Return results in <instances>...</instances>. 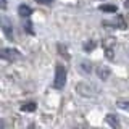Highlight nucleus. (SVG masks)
Wrapping results in <instances>:
<instances>
[{
    "mask_svg": "<svg viewBox=\"0 0 129 129\" xmlns=\"http://www.w3.org/2000/svg\"><path fill=\"white\" fill-rule=\"evenodd\" d=\"M76 92L79 95L86 97V99H97L99 97V87L94 86V84H89V82H79L76 84Z\"/></svg>",
    "mask_w": 129,
    "mask_h": 129,
    "instance_id": "obj_1",
    "label": "nucleus"
},
{
    "mask_svg": "<svg viewBox=\"0 0 129 129\" xmlns=\"http://www.w3.org/2000/svg\"><path fill=\"white\" fill-rule=\"evenodd\" d=\"M66 68L63 66V64H56L55 66V78H53V89L56 90H61L64 87V84H66Z\"/></svg>",
    "mask_w": 129,
    "mask_h": 129,
    "instance_id": "obj_2",
    "label": "nucleus"
},
{
    "mask_svg": "<svg viewBox=\"0 0 129 129\" xmlns=\"http://www.w3.org/2000/svg\"><path fill=\"white\" fill-rule=\"evenodd\" d=\"M102 45L105 48V55H107L108 60H115V47H116V39L113 37H107L103 39Z\"/></svg>",
    "mask_w": 129,
    "mask_h": 129,
    "instance_id": "obj_3",
    "label": "nucleus"
},
{
    "mask_svg": "<svg viewBox=\"0 0 129 129\" xmlns=\"http://www.w3.org/2000/svg\"><path fill=\"white\" fill-rule=\"evenodd\" d=\"M0 56L3 60H7V61H18V60H21V53L16 48H2Z\"/></svg>",
    "mask_w": 129,
    "mask_h": 129,
    "instance_id": "obj_4",
    "label": "nucleus"
},
{
    "mask_svg": "<svg viewBox=\"0 0 129 129\" xmlns=\"http://www.w3.org/2000/svg\"><path fill=\"white\" fill-rule=\"evenodd\" d=\"M103 26H113V27H118V29H126L127 24H126V19H124V16L118 15L115 18V21H103L102 23Z\"/></svg>",
    "mask_w": 129,
    "mask_h": 129,
    "instance_id": "obj_5",
    "label": "nucleus"
},
{
    "mask_svg": "<svg viewBox=\"0 0 129 129\" xmlns=\"http://www.w3.org/2000/svg\"><path fill=\"white\" fill-rule=\"evenodd\" d=\"M2 31H3V34H5L8 39H15L13 26L10 24V21H8L7 18H2Z\"/></svg>",
    "mask_w": 129,
    "mask_h": 129,
    "instance_id": "obj_6",
    "label": "nucleus"
},
{
    "mask_svg": "<svg viewBox=\"0 0 129 129\" xmlns=\"http://www.w3.org/2000/svg\"><path fill=\"white\" fill-rule=\"evenodd\" d=\"M105 121L110 124V127H111V129H121V123H119L118 116H115L113 113H108V115L105 116Z\"/></svg>",
    "mask_w": 129,
    "mask_h": 129,
    "instance_id": "obj_7",
    "label": "nucleus"
},
{
    "mask_svg": "<svg viewBox=\"0 0 129 129\" xmlns=\"http://www.w3.org/2000/svg\"><path fill=\"white\" fill-rule=\"evenodd\" d=\"M110 74H111V70L108 66H97V76H99V79L107 81L110 78Z\"/></svg>",
    "mask_w": 129,
    "mask_h": 129,
    "instance_id": "obj_8",
    "label": "nucleus"
},
{
    "mask_svg": "<svg viewBox=\"0 0 129 129\" xmlns=\"http://www.w3.org/2000/svg\"><path fill=\"white\" fill-rule=\"evenodd\" d=\"M79 71L81 73H82V74H90V73H92V63L90 61H87V60H82V61H81L79 63Z\"/></svg>",
    "mask_w": 129,
    "mask_h": 129,
    "instance_id": "obj_9",
    "label": "nucleus"
},
{
    "mask_svg": "<svg viewBox=\"0 0 129 129\" xmlns=\"http://www.w3.org/2000/svg\"><path fill=\"white\" fill-rule=\"evenodd\" d=\"M18 15L21 16V18H29L32 15V8L27 7V5H19L18 7Z\"/></svg>",
    "mask_w": 129,
    "mask_h": 129,
    "instance_id": "obj_10",
    "label": "nucleus"
},
{
    "mask_svg": "<svg viewBox=\"0 0 129 129\" xmlns=\"http://www.w3.org/2000/svg\"><path fill=\"white\" fill-rule=\"evenodd\" d=\"M100 11H105V13H116V5H111V3H103V5L99 7Z\"/></svg>",
    "mask_w": 129,
    "mask_h": 129,
    "instance_id": "obj_11",
    "label": "nucleus"
},
{
    "mask_svg": "<svg viewBox=\"0 0 129 129\" xmlns=\"http://www.w3.org/2000/svg\"><path fill=\"white\" fill-rule=\"evenodd\" d=\"M21 111H26V113H32L36 111V103L34 102H26L21 105Z\"/></svg>",
    "mask_w": 129,
    "mask_h": 129,
    "instance_id": "obj_12",
    "label": "nucleus"
},
{
    "mask_svg": "<svg viewBox=\"0 0 129 129\" xmlns=\"http://www.w3.org/2000/svg\"><path fill=\"white\" fill-rule=\"evenodd\" d=\"M58 53L61 55L64 60H70V53H68L66 45H63V44H58Z\"/></svg>",
    "mask_w": 129,
    "mask_h": 129,
    "instance_id": "obj_13",
    "label": "nucleus"
},
{
    "mask_svg": "<svg viewBox=\"0 0 129 129\" xmlns=\"http://www.w3.org/2000/svg\"><path fill=\"white\" fill-rule=\"evenodd\" d=\"M95 45H97V44H95V40H86V42H84V50H86V52H92V50H94V48H95Z\"/></svg>",
    "mask_w": 129,
    "mask_h": 129,
    "instance_id": "obj_14",
    "label": "nucleus"
},
{
    "mask_svg": "<svg viewBox=\"0 0 129 129\" xmlns=\"http://www.w3.org/2000/svg\"><path fill=\"white\" fill-rule=\"evenodd\" d=\"M116 107L121 108V110L129 111V100H118V102H116Z\"/></svg>",
    "mask_w": 129,
    "mask_h": 129,
    "instance_id": "obj_15",
    "label": "nucleus"
},
{
    "mask_svg": "<svg viewBox=\"0 0 129 129\" xmlns=\"http://www.w3.org/2000/svg\"><path fill=\"white\" fill-rule=\"evenodd\" d=\"M24 29H26L27 32H29V34H34V31H32V24H31L29 21H27L26 24H24Z\"/></svg>",
    "mask_w": 129,
    "mask_h": 129,
    "instance_id": "obj_16",
    "label": "nucleus"
},
{
    "mask_svg": "<svg viewBox=\"0 0 129 129\" xmlns=\"http://www.w3.org/2000/svg\"><path fill=\"white\" fill-rule=\"evenodd\" d=\"M37 3H40V5H48V3H52L53 0H36Z\"/></svg>",
    "mask_w": 129,
    "mask_h": 129,
    "instance_id": "obj_17",
    "label": "nucleus"
},
{
    "mask_svg": "<svg viewBox=\"0 0 129 129\" xmlns=\"http://www.w3.org/2000/svg\"><path fill=\"white\" fill-rule=\"evenodd\" d=\"M0 5H2V10H7V0H0Z\"/></svg>",
    "mask_w": 129,
    "mask_h": 129,
    "instance_id": "obj_18",
    "label": "nucleus"
},
{
    "mask_svg": "<svg viewBox=\"0 0 129 129\" xmlns=\"http://www.w3.org/2000/svg\"><path fill=\"white\" fill-rule=\"evenodd\" d=\"M124 7H126V8H129V0H126V2H124Z\"/></svg>",
    "mask_w": 129,
    "mask_h": 129,
    "instance_id": "obj_19",
    "label": "nucleus"
},
{
    "mask_svg": "<svg viewBox=\"0 0 129 129\" xmlns=\"http://www.w3.org/2000/svg\"><path fill=\"white\" fill-rule=\"evenodd\" d=\"M76 129H86V127H84V126H78V127H76Z\"/></svg>",
    "mask_w": 129,
    "mask_h": 129,
    "instance_id": "obj_20",
    "label": "nucleus"
},
{
    "mask_svg": "<svg viewBox=\"0 0 129 129\" xmlns=\"http://www.w3.org/2000/svg\"><path fill=\"white\" fill-rule=\"evenodd\" d=\"M29 129H34V124H31V126H29Z\"/></svg>",
    "mask_w": 129,
    "mask_h": 129,
    "instance_id": "obj_21",
    "label": "nucleus"
}]
</instances>
